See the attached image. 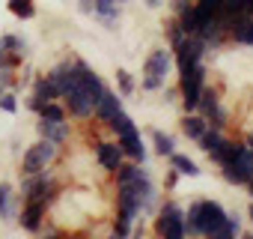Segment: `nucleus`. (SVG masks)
Wrapping results in <instances>:
<instances>
[{
  "label": "nucleus",
  "instance_id": "nucleus-20",
  "mask_svg": "<svg viewBox=\"0 0 253 239\" xmlns=\"http://www.w3.org/2000/svg\"><path fill=\"white\" fill-rule=\"evenodd\" d=\"M92 15L104 27H113L116 18H119V3H113V0H92Z\"/></svg>",
  "mask_w": 253,
  "mask_h": 239
},
{
  "label": "nucleus",
  "instance_id": "nucleus-17",
  "mask_svg": "<svg viewBox=\"0 0 253 239\" xmlns=\"http://www.w3.org/2000/svg\"><path fill=\"white\" fill-rule=\"evenodd\" d=\"M226 39L229 42H238V45H247L253 48V15H235L229 21V30H226Z\"/></svg>",
  "mask_w": 253,
  "mask_h": 239
},
{
  "label": "nucleus",
  "instance_id": "nucleus-41",
  "mask_svg": "<svg viewBox=\"0 0 253 239\" xmlns=\"http://www.w3.org/2000/svg\"><path fill=\"white\" fill-rule=\"evenodd\" d=\"M113 3H125V0H113Z\"/></svg>",
  "mask_w": 253,
  "mask_h": 239
},
{
  "label": "nucleus",
  "instance_id": "nucleus-31",
  "mask_svg": "<svg viewBox=\"0 0 253 239\" xmlns=\"http://www.w3.org/2000/svg\"><path fill=\"white\" fill-rule=\"evenodd\" d=\"M18 66H21V57L9 54V48L0 42V69H18Z\"/></svg>",
  "mask_w": 253,
  "mask_h": 239
},
{
  "label": "nucleus",
  "instance_id": "nucleus-14",
  "mask_svg": "<svg viewBox=\"0 0 253 239\" xmlns=\"http://www.w3.org/2000/svg\"><path fill=\"white\" fill-rule=\"evenodd\" d=\"M51 99H60L57 84H51L45 75L33 78V87H30V96H27V108H30L33 114H39V108H42L45 102H51Z\"/></svg>",
  "mask_w": 253,
  "mask_h": 239
},
{
  "label": "nucleus",
  "instance_id": "nucleus-29",
  "mask_svg": "<svg viewBox=\"0 0 253 239\" xmlns=\"http://www.w3.org/2000/svg\"><path fill=\"white\" fill-rule=\"evenodd\" d=\"M185 36H188V33H185V30L179 27V21L173 18V21L167 24V42H170V51H173V48H176V45H179V42H182Z\"/></svg>",
  "mask_w": 253,
  "mask_h": 239
},
{
  "label": "nucleus",
  "instance_id": "nucleus-9",
  "mask_svg": "<svg viewBox=\"0 0 253 239\" xmlns=\"http://www.w3.org/2000/svg\"><path fill=\"white\" fill-rule=\"evenodd\" d=\"M197 147L220 168V165H226V159H229V147H232V141H226L223 138V129H214V126H209L200 138H197Z\"/></svg>",
  "mask_w": 253,
  "mask_h": 239
},
{
  "label": "nucleus",
  "instance_id": "nucleus-3",
  "mask_svg": "<svg viewBox=\"0 0 253 239\" xmlns=\"http://www.w3.org/2000/svg\"><path fill=\"white\" fill-rule=\"evenodd\" d=\"M18 197L21 200H39L51 209V203L60 197V182L51 174V168H45L39 174H24V179L18 185Z\"/></svg>",
  "mask_w": 253,
  "mask_h": 239
},
{
  "label": "nucleus",
  "instance_id": "nucleus-30",
  "mask_svg": "<svg viewBox=\"0 0 253 239\" xmlns=\"http://www.w3.org/2000/svg\"><path fill=\"white\" fill-rule=\"evenodd\" d=\"M0 111H6V114H18V96L12 90H3L0 93Z\"/></svg>",
  "mask_w": 253,
  "mask_h": 239
},
{
  "label": "nucleus",
  "instance_id": "nucleus-37",
  "mask_svg": "<svg viewBox=\"0 0 253 239\" xmlns=\"http://www.w3.org/2000/svg\"><path fill=\"white\" fill-rule=\"evenodd\" d=\"M143 3H146V6H149V9H158V6H161V3H164V0H143Z\"/></svg>",
  "mask_w": 253,
  "mask_h": 239
},
{
  "label": "nucleus",
  "instance_id": "nucleus-26",
  "mask_svg": "<svg viewBox=\"0 0 253 239\" xmlns=\"http://www.w3.org/2000/svg\"><path fill=\"white\" fill-rule=\"evenodd\" d=\"M0 42L9 48V54H15V57H21V60L27 57V39H24V36H18V33H6Z\"/></svg>",
  "mask_w": 253,
  "mask_h": 239
},
{
  "label": "nucleus",
  "instance_id": "nucleus-39",
  "mask_svg": "<svg viewBox=\"0 0 253 239\" xmlns=\"http://www.w3.org/2000/svg\"><path fill=\"white\" fill-rule=\"evenodd\" d=\"M244 144H247V147L253 150V132H247V138H244Z\"/></svg>",
  "mask_w": 253,
  "mask_h": 239
},
{
  "label": "nucleus",
  "instance_id": "nucleus-5",
  "mask_svg": "<svg viewBox=\"0 0 253 239\" xmlns=\"http://www.w3.org/2000/svg\"><path fill=\"white\" fill-rule=\"evenodd\" d=\"M152 230L164 239H182L185 236V209L176 200H164L155 209V224Z\"/></svg>",
  "mask_w": 253,
  "mask_h": 239
},
{
  "label": "nucleus",
  "instance_id": "nucleus-42",
  "mask_svg": "<svg viewBox=\"0 0 253 239\" xmlns=\"http://www.w3.org/2000/svg\"><path fill=\"white\" fill-rule=\"evenodd\" d=\"M0 93H3V90H0Z\"/></svg>",
  "mask_w": 253,
  "mask_h": 239
},
{
  "label": "nucleus",
  "instance_id": "nucleus-8",
  "mask_svg": "<svg viewBox=\"0 0 253 239\" xmlns=\"http://www.w3.org/2000/svg\"><path fill=\"white\" fill-rule=\"evenodd\" d=\"M206 51H209V45H206L197 33H191V36H185V39L173 48V63L179 66V72H185V69H191V66L203 63Z\"/></svg>",
  "mask_w": 253,
  "mask_h": 239
},
{
  "label": "nucleus",
  "instance_id": "nucleus-18",
  "mask_svg": "<svg viewBox=\"0 0 253 239\" xmlns=\"http://www.w3.org/2000/svg\"><path fill=\"white\" fill-rule=\"evenodd\" d=\"M36 132H39V138H45V141H51V144H57V147H66V144L72 141V126H69V120H66V123H48V120H39V123H36Z\"/></svg>",
  "mask_w": 253,
  "mask_h": 239
},
{
  "label": "nucleus",
  "instance_id": "nucleus-38",
  "mask_svg": "<svg viewBox=\"0 0 253 239\" xmlns=\"http://www.w3.org/2000/svg\"><path fill=\"white\" fill-rule=\"evenodd\" d=\"M244 9H247V15H253V0H244Z\"/></svg>",
  "mask_w": 253,
  "mask_h": 239
},
{
  "label": "nucleus",
  "instance_id": "nucleus-23",
  "mask_svg": "<svg viewBox=\"0 0 253 239\" xmlns=\"http://www.w3.org/2000/svg\"><path fill=\"white\" fill-rule=\"evenodd\" d=\"M241 233H244V230H241V218L232 215V212H226V218H223V224L217 227L214 239H235V236H241Z\"/></svg>",
  "mask_w": 253,
  "mask_h": 239
},
{
  "label": "nucleus",
  "instance_id": "nucleus-36",
  "mask_svg": "<svg viewBox=\"0 0 253 239\" xmlns=\"http://www.w3.org/2000/svg\"><path fill=\"white\" fill-rule=\"evenodd\" d=\"M164 93V102H176V96H179V90H161Z\"/></svg>",
  "mask_w": 253,
  "mask_h": 239
},
{
  "label": "nucleus",
  "instance_id": "nucleus-19",
  "mask_svg": "<svg viewBox=\"0 0 253 239\" xmlns=\"http://www.w3.org/2000/svg\"><path fill=\"white\" fill-rule=\"evenodd\" d=\"M206 129H209V123H206L203 114H197V111H188V114H185V120H182V135H185L188 141H197Z\"/></svg>",
  "mask_w": 253,
  "mask_h": 239
},
{
  "label": "nucleus",
  "instance_id": "nucleus-34",
  "mask_svg": "<svg viewBox=\"0 0 253 239\" xmlns=\"http://www.w3.org/2000/svg\"><path fill=\"white\" fill-rule=\"evenodd\" d=\"M191 3H194V0H173V3H170V6H173V15H179V12H185V9H188Z\"/></svg>",
  "mask_w": 253,
  "mask_h": 239
},
{
  "label": "nucleus",
  "instance_id": "nucleus-25",
  "mask_svg": "<svg viewBox=\"0 0 253 239\" xmlns=\"http://www.w3.org/2000/svg\"><path fill=\"white\" fill-rule=\"evenodd\" d=\"M152 141H155V153L161 156V159H167L170 153H176V138L173 135H167V132H152Z\"/></svg>",
  "mask_w": 253,
  "mask_h": 239
},
{
  "label": "nucleus",
  "instance_id": "nucleus-1",
  "mask_svg": "<svg viewBox=\"0 0 253 239\" xmlns=\"http://www.w3.org/2000/svg\"><path fill=\"white\" fill-rule=\"evenodd\" d=\"M155 203H158V188H155L149 171H143L131 182L116 185V215L128 218V221H137V218L155 212Z\"/></svg>",
  "mask_w": 253,
  "mask_h": 239
},
{
  "label": "nucleus",
  "instance_id": "nucleus-7",
  "mask_svg": "<svg viewBox=\"0 0 253 239\" xmlns=\"http://www.w3.org/2000/svg\"><path fill=\"white\" fill-rule=\"evenodd\" d=\"M57 156H60V147L51 144V141H45V138H39V141L30 144L27 153L21 156V174H39V171L51 168V165L57 162Z\"/></svg>",
  "mask_w": 253,
  "mask_h": 239
},
{
  "label": "nucleus",
  "instance_id": "nucleus-2",
  "mask_svg": "<svg viewBox=\"0 0 253 239\" xmlns=\"http://www.w3.org/2000/svg\"><path fill=\"white\" fill-rule=\"evenodd\" d=\"M223 218H226L223 203L209 200V197L191 200L188 209H185V236H211L214 239V233L223 224Z\"/></svg>",
  "mask_w": 253,
  "mask_h": 239
},
{
  "label": "nucleus",
  "instance_id": "nucleus-11",
  "mask_svg": "<svg viewBox=\"0 0 253 239\" xmlns=\"http://www.w3.org/2000/svg\"><path fill=\"white\" fill-rule=\"evenodd\" d=\"M45 218H48V206L39 203V200H24V206H18V215H15V221L27 233H42L45 230Z\"/></svg>",
  "mask_w": 253,
  "mask_h": 239
},
{
  "label": "nucleus",
  "instance_id": "nucleus-33",
  "mask_svg": "<svg viewBox=\"0 0 253 239\" xmlns=\"http://www.w3.org/2000/svg\"><path fill=\"white\" fill-rule=\"evenodd\" d=\"M140 90H146V93H158V90H164V81H161V78H149V75H143V78H140Z\"/></svg>",
  "mask_w": 253,
  "mask_h": 239
},
{
  "label": "nucleus",
  "instance_id": "nucleus-13",
  "mask_svg": "<svg viewBox=\"0 0 253 239\" xmlns=\"http://www.w3.org/2000/svg\"><path fill=\"white\" fill-rule=\"evenodd\" d=\"M170 69H173V51H170V48H155V51L143 60V75H149V78L167 81Z\"/></svg>",
  "mask_w": 253,
  "mask_h": 239
},
{
  "label": "nucleus",
  "instance_id": "nucleus-35",
  "mask_svg": "<svg viewBox=\"0 0 253 239\" xmlns=\"http://www.w3.org/2000/svg\"><path fill=\"white\" fill-rule=\"evenodd\" d=\"M176 182H179V171H173V168H170V174H167V188L173 191V188H176Z\"/></svg>",
  "mask_w": 253,
  "mask_h": 239
},
{
  "label": "nucleus",
  "instance_id": "nucleus-27",
  "mask_svg": "<svg viewBox=\"0 0 253 239\" xmlns=\"http://www.w3.org/2000/svg\"><path fill=\"white\" fill-rule=\"evenodd\" d=\"M116 84H119V96H134V90H137L128 69H116Z\"/></svg>",
  "mask_w": 253,
  "mask_h": 239
},
{
  "label": "nucleus",
  "instance_id": "nucleus-24",
  "mask_svg": "<svg viewBox=\"0 0 253 239\" xmlns=\"http://www.w3.org/2000/svg\"><path fill=\"white\" fill-rule=\"evenodd\" d=\"M6 9H9L15 18L30 21V18H36V0H9Z\"/></svg>",
  "mask_w": 253,
  "mask_h": 239
},
{
  "label": "nucleus",
  "instance_id": "nucleus-32",
  "mask_svg": "<svg viewBox=\"0 0 253 239\" xmlns=\"http://www.w3.org/2000/svg\"><path fill=\"white\" fill-rule=\"evenodd\" d=\"M15 87H21L15 69H0V90H15Z\"/></svg>",
  "mask_w": 253,
  "mask_h": 239
},
{
  "label": "nucleus",
  "instance_id": "nucleus-4",
  "mask_svg": "<svg viewBox=\"0 0 253 239\" xmlns=\"http://www.w3.org/2000/svg\"><path fill=\"white\" fill-rule=\"evenodd\" d=\"M220 174L229 185H247L253 177V150L244 141H232L226 165H220Z\"/></svg>",
  "mask_w": 253,
  "mask_h": 239
},
{
  "label": "nucleus",
  "instance_id": "nucleus-12",
  "mask_svg": "<svg viewBox=\"0 0 253 239\" xmlns=\"http://www.w3.org/2000/svg\"><path fill=\"white\" fill-rule=\"evenodd\" d=\"M92 153H95V162H98V168H101L104 174H113V171L125 162L119 144H116V141H107V138H98L95 147H92Z\"/></svg>",
  "mask_w": 253,
  "mask_h": 239
},
{
  "label": "nucleus",
  "instance_id": "nucleus-10",
  "mask_svg": "<svg viewBox=\"0 0 253 239\" xmlns=\"http://www.w3.org/2000/svg\"><path fill=\"white\" fill-rule=\"evenodd\" d=\"M197 114H203L206 123L214 126V129H223V126H226V111H223V105H220V96H217V90H211L209 84L203 87V96H200V102H197Z\"/></svg>",
  "mask_w": 253,
  "mask_h": 239
},
{
  "label": "nucleus",
  "instance_id": "nucleus-40",
  "mask_svg": "<svg viewBox=\"0 0 253 239\" xmlns=\"http://www.w3.org/2000/svg\"><path fill=\"white\" fill-rule=\"evenodd\" d=\"M247 218H250V224H253V203L247 206Z\"/></svg>",
  "mask_w": 253,
  "mask_h": 239
},
{
  "label": "nucleus",
  "instance_id": "nucleus-28",
  "mask_svg": "<svg viewBox=\"0 0 253 239\" xmlns=\"http://www.w3.org/2000/svg\"><path fill=\"white\" fill-rule=\"evenodd\" d=\"M110 230H113L116 236H131V233H134V221L122 218V215H113V224H110Z\"/></svg>",
  "mask_w": 253,
  "mask_h": 239
},
{
  "label": "nucleus",
  "instance_id": "nucleus-22",
  "mask_svg": "<svg viewBox=\"0 0 253 239\" xmlns=\"http://www.w3.org/2000/svg\"><path fill=\"white\" fill-rule=\"evenodd\" d=\"M167 162H170L173 171H179V177H200V174H203V171L197 168V162L188 159V156H182V153H170Z\"/></svg>",
  "mask_w": 253,
  "mask_h": 239
},
{
  "label": "nucleus",
  "instance_id": "nucleus-15",
  "mask_svg": "<svg viewBox=\"0 0 253 239\" xmlns=\"http://www.w3.org/2000/svg\"><path fill=\"white\" fill-rule=\"evenodd\" d=\"M18 206H21V197H18L15 185L6 182V179H0V221L12 224L15 215H18Z\"/></svg>",
  "mask_w": 253,
  "mask_h": 239
},
{
  "label": "nucleus",
  "instance_id": "nucleus-16",
  "mask_svg": "<svg viewBox=\"0 0 253 239\" xmlns=\"http://www.w3.org/2000/svg\"><path fill=\"white\" fill-rule=\"evenodd\" d=\"M116 111H122V96L107 87V90L101 93V99L95 102V108H92V120H95V123H101V126H107V120H110Z\"/></svg>",
  "mask_w": 253,
  "mask_h": 239
},
{
  "label": "nucleus",
  "instance_id": "nucleus-21",
  "mask_svg": "<svg viewBox=\"0 0 253 239\" xmlns=\"http://www.w3.org/2000/svg\"><path fill=\"white\" fill-rule=\"evenodd\" d=\"M39 120H48V123H66L69 111H66V105L60 99H51V102H45L39 108Z\"/></svg>",
  "mask_w": 253,
  "mask_h": 239
},
{
  "label": "nucleus",
  "instance_id": "nucleus-6",
  "mask_svg": "<svg viewBox=\"0 0 253 239\" xmlns=\"http://www.w3.org/2000/svg\"><path fill=\"white\" fill-rule=\"evenodd\" d=\"M203 87H206V63H197V66L179 72V99H182L185 111H197Z\"/></svg>",
  "mask_w": 253,
  "mask_h": 239
}]
</instances>
